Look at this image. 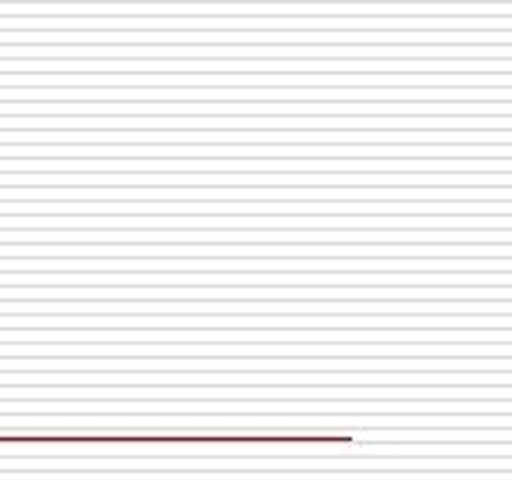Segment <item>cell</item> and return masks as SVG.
<instances>
[]
</instances>
